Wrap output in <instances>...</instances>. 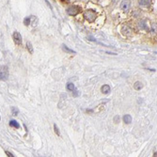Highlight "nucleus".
Segmentation results:
<instances>
[{
  "instance_id": "obj_1",
  "label": "nucleus",
  "mask_w": 157,
  "mask_h": 157,
  "mask_svg": "<svg viewBox=\"0 0 157 157\" xmlns=\"http://www.w3.org/2000/svg\"><path fill=\"white\" fill-rule=\"evenodd\" d=\"M83 17H84L87 24L95 28L102 27L104 19H106L103 11L98 6H93L92 8H89L85 10Z\"/></svg>"
},
{
  "instance_id": "obj_2",
  "label": "nucleus",
  "mask_w": 157,
  "mask_h": 157,
  "mask_svg": "<svg viewBox=\"0 0 157 157\" xmlns=\"http://www.w3.org/2000/svg\"><path fill=\"white\" fill-rule=\"evenodd\" d=\"M8 78V66H0V80L6 81Z\"/></svg>"
},
{
  "instance_id": "obj_3",
  "label": "nucleus",
  "mask_w": 157,
  "mask_h": 157,
  "mask_svg": "<svg viewBox=\"0 0 157 157\" xmlns=\"http://www.w3.org/2000/svg\"><path fill=\"white\" fill-rule=\"evenodd\" d=\"M81 11V8L79 6H76V5H73L72 7H70L67 8V13L70 16H76L79 12Z\"/></svg>"
},
{
  "instance_id": "obj_4",
  "label": "nucleus",
  "mask_w": 157,
  "mask_h": 157,
  "mask_svg": "<svg viewBox=\"0 0 157 157\" xmlns=\"http://www.w3.org/2000/svg\"><path fill=\"white\" fill-rule=\"evenodd\" d=\"M12 37H13L14 42L16 43V44H18V45L22 44V36H21V34L19 32L14 31L13 35H12Z\"/></svg>"
},
{
  "instance_id": "obj_5",
  "label": "nucleus",
  "mask_w": 157,
  "mask_h": 157,
  "mask_svg": "<svg viewBox=\"0 0 157 157\" xmlns=\"http://www.w3.org/2000/svg\"><path fill=\"white\" fill-rule=\"evenodd\" d=\"M130 1H123L121 2V5H120V8L124 11H127L130 8Z\"/></svg>"
},
{
  "instance_id": "obj_6",
  "label": "nucleus",
  "mask_w": 157,
  "mask_h": 157,
  "mask_svg": "<svg viewBox=\"0 0 157 157\" xmlns=\"http://www.w3.org/2000/svg\"><path fill=\"white\" fill-rule=\"evenodd\" d=\"M101 90H102V92H103V94H108V93L110 92V90H111L110 86H109V85H103V86L102 87Z\"/></svg>"
},
{
  "instance_id": "obj_7",
  "label": "nucleus",
  "mask_w": 157,
  "mask_h": 157,
  "mask_svg": "<svg viewBox=\"0 0 157 157\" xmlns=\"http://www.w3.org/2000/svg\"><path fill=\"white\" fill-rule=\"evenodd\" d=\"M123 121L126 123V124H129L132 123V117H131V115H124L123 117Z\"/></svg>"
},
{
  "instance_id": "obj_8",
  "label": "nucleus",
  "mask_w": 157,
  "mask_h": 157,
  "mask_svg": "<svg viewBox=\"0 0 157 157\" xmlns=\"http://www.w3.org/2000/svg\"><path fill=\"white\" fill-rule=\"evenodd\" d=\"M142 88H143V85H142V83H141V82L137 81L136 83H134V89H137V90H140Z\"/></svg>"
},
{
  "instance_id": "obj_9",
  "label": "nucleus",
  "mask_w": 157,
  "mask_h": 157,
  "mask_svg": "<svg viewBox=\"0 0 157 157\" xmlns=\"http://www.w3.org/2000/svg\"><path fill=\"white\" fill-rule=\"evenodd\" d=\"M123 31H125L124 32V34L126 35V36H130L131 34H132V32H133V30H132V28H130L128 25H125V27H124V30Z\"/></svg>"
},
{
  "instance_id": "obj_10",
  "label": "nucleus",
  "mask_w": 157,
  "mask_h": 157,
  "mask_svg": "<svg viewBox=\"0 0 157 157\" xmlns=\"http://www.w3.org/2000/svg\"><path fill=\"white\" fill-rule=\"evenodd\" d=\"M10 125L11 126V127H14V128H16V129L20 128V125H19V123H17L16 120H11V121H10Z\"/></svg>"
},
{
  "instance_id": "obj_11",
  "label": "nucleus",
  "mask_w": 157,
  "mask_h": 157,
  "mask_svg": "<svg viewBox=\"0 0 157 157\" xmlns=\"http://www.w3.org/2000/svg\"><path fill=\"white\" fill-rule=\"evenodd\" d=\"M67 89L68 90H70V91H73L75 89V85L73 84V83H68L67 84Z\"/></svg>"
},
{
  "instance_id": "obj_12",
  "label": "nucleus",
  "mask_w": 157,
  "mask_h": 157,
  "mask_svg": "<svg viewBox=\"0 0 157 157\" xmlns=\"http://www.w3.org/2000/svg\"><path fill=\"white\" fill-rule=\"evenodd\" d=\"M27 48L28 49V51H29L30 54H33V46H32L31 42H27Z\"/></svg>"
},
{
  "instance_id": "obj_13",
  "label": "nucleus",
  "mask_w": 157,
  "mask_h": 157,
  "mask_svg": "<svg viewBox=\"0 0 157 157\" xmlns=\"http://www.w3.org/2000/svg\"><path fill=\"white\" fill-rule=\"evenodd\" d=\"M62 48H63V50H64V51L68 52V53H71V54H75V53H76L75 51H73V50H72V49H70V48H68L66 45H62Z\"/></svg>"
},
{
  "instance_id": "obj_14",
  "label": "nucleus",
  "mask_w": 157,
  "mask_h": 157,
  "mask_svg": "<svg viewBox=\"0 0 157 157\" xmlns=\"http://www.w3.org/2000/svg\"><path fill=\"white\" fill-rule=\"evenodd\" d=\"M138 2H139V5H141V6H148L151 1H149V0H139Z\"/></svg>"
},
{
  "instance_id": "obj_15",
  "label": "nucleus",
  "mask_w": 157,
  "mask_h": 157,
  "mask_svg": "<svg viewBox=\"0 0 157 157\" xmlns=\"http://www.w3.org/2000/svg\"><path fill=\"white\" fill-rule=\"evenodd\" d=\"M11 112H12V115H13V116H17V115H18V113H19V110H18V108H17V107H12L11 108Z\"/></svg>"
},
{
  "instance_id": "obj_16",
  "label": "nucleus",
  "mask_w": 157,
  "mask_h": 157,
  "mask_svg": "<svg viewBox=\"0 0 157 157\" xmlns=\"http://www.w3.org/2000/svg\"><path fill=\"white\" fill-rule=\"evenodd\" d=\"M24 25H30V17H25V18L24 19Z\"/></svg>"
},
{
  "instance_id": "obj_17",
  "label": "nucleus",
  "mask_w": 157,
  "mask_h": 157,
  "mask_svg": "<svg viewBox=\"0 0 157 157\" xmlns=\"http://www.w3.org/2000/svg\"><path fill=\"white\" fill-rule=\"evenodd\" d=\"M54 129H55V133L58 134V136H60L59 130H58V126H56V124H54Z\"/></svg>"
},
{
  "instance_id": "obj_18",
  "label": "nucleus",
  "mask_w": 157,
  "mask_h": 157,
  "mask_svg": "<svg viewBox=\"0 0 157 157\" xmlns=\"http://www.w3.org/2000/svg\"><path fill=\"white\" fill-rule=\"evenodd\" d=\"M119 120H120V117H119V116H116V117L114 118V121L117 123V121L119 123Z\"/></svg>"
},
{
  "instance_id": "obj_19",
  "label": "nucleus",
  "mask_w": 157,
  "mask_h": 157,
  "mask_svg": "<svg viewBox=\"0 0 157 157\" xmlns=\"http://www.w3.org/2000/svg\"><path fill=\"white\" fill-rule=\"evenodd\" d=\"M5 152H6V154H7V155H8V157H14L13 155H12V154L11 153V152H10V151H6Z\"/></svg>"
},
{
  "instance_id": "obj_20",
  "label": "nucleus",
  "mask_w": 157,
  "mask_h": 157,
  "mask_svg": "<svg viewBox=\"0 0 157 157\" xmlns=\"http://www.w3.org/2000/svg\"><path fill=\"white\" fill-rule=\"evenodd\" d=\"M88 39H89V41H92V42H95V41H96L95 39H94L93 37H91V36H89Z\"/></svg>"
},
{
  "instance_id": "obj_21",
  "label": "nucleus",
  "mask_w": 157,
  "mask_h": 157,
  "mask_svg": "<svg viewBox=\"0 0 157 157\" xmlns=\"http://www.w3.org/2000/svg\"><path fill=\"white\" fill-rule=\"evenodd\" d=\"M153 157H156V152H155V153H154V155H153Z\"/></svg>"
},
{
  "instance_id": "obj_22",
  "label": "nucleus",
  "mask_w": 157,
  "mask_h": 157,
  "mask_svg": "<svg viewBox=\"0 0 157 157\" xmlns=\"http://www.w3.org/2000/svg\"><path fill=\"white\" fill-rule=\"evenodd\" d=\"M0 120H1V117H0Z\"/></svg>"
}]
</instances>
